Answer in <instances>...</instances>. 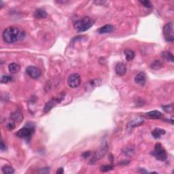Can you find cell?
<instances>
[{
  "label": "cell",
  "instance_id": "26",
  "mask_svg": "<svg viewBox=\"0 0 174 174\" xmlns=\"http://www.w3.org/2000/svg\"><path fill=\"white\" fill-rule=\"evenodd\" d=\"M140 3H142V4L146 8H152V5L150 1H148V0H145V1H140Z\"/></svg>",
  "mask_w": 174,
  "mask_h": 174
},
{
  "label": "cell",
  "instance_id": "8",
  "mask_svg": "<svg viewBox=\"0 0 174 174\" xmlns=\"http://www.w3.org/2000/svg\"><path fill=\"white\" fill-rule=\"evenodd\" d=\"M61 99L60 98H53L51 101L47 102L44 108V112L45 113H47L49 112V111H51V109L53 108L57 103H58L61 101Z\"/></svg>",
  "mask_w": 174,
  "mask_h": 174
},
{
  "label": "cell",
  "instance_id": "20",
  "mask_svg": "<svg viewBox=\"0 0 174 174\" xmlns=\"http://www.w3.org/2000/svg\"><path fill=\"white\" fill-rule=\"evenodd\" d=\"M162 66H163V63L160 60H155V61L152 62L150 67H151L152 69H160L161 67H162Z\"/></svg>",
  "mask_w": 174,
  "mask_h": 174
},
{
  "label": "cell",
  "instance_id": "30",
  "mask_svg": "<svg viewBox=\"0 0 174 174\" xmlns=\"http://www.w3.org/2000/svg\"><path fill=\"white\" fill-rule=\"evenodd\" d=\"M63 172H64L63 169L59 168V169H58V170L57 171V174H62V173H63Z\"/></svg>",
  "mask_w": 174,
  "mask_h": 174
},
{
  "label": "cell",
  "instance_id": "23",
  "mask_svg": "<svg viewBox=\"0 0 174 174\" xmlns=\"http://www.w3.org/2000/svg\"><path fill=\"white\" fill-rule=\"evenodd\" d=\"M113 168H114V167L111 165H104L101 166L100 170H101V171L102 172H107L112 170Z\"/></svg>",
  "mask_w": 174,
  "mask_h": 174
},
{
  "label": "cell",
  "instance_id": "12",
  "mask_svg": "<svg viewBox=\"0 0 174 174\" xmlns=\"http://www.w3.org/2000/svg\"><path fill=\"white\" fill-rule=\"evenodd\" d=\"M114 31V27L111 25H104L101 27L97 29V32L99 34H104V33H111Z\"/></svg>",
  "mask_w": 174,
  "mask_h": 174
},
{
  "label": "cell",
  "instance_id": "29",
  "mask_svg": "<svg viewBox=\"0 0 174 174\" xmlns=\"http://www.w3.org/2000/svg\"><path fill=\"white\" fill-rule=\"evenodd\" d=\"M90 155H91V152H84V153L82 155V157H84V158L89 157Z\"/></svg>",
  "mask_w": 174,
  "mask_h": 174
},
{
  "label": "cell",
  "instance_id": "21",
  "mask_svg": "<svg viewBox=\"0 0 174 174\" xmlns=\"http://www.w3.org/2000/svg\"><path fill=\"white\" fill-rule=\"evenodd\" d=\"M1 170H2L3 173L6 174H12L14 172V169L12 168V167L8 165L3 166L2 169H1Z\"/></svg>",
  "mask_w": 174,
  "mask_h": 174
},
{
  "label": "cell",
  "instance_id": "28",
  "mask_svg": "<svg viewBox=\"0 0 174 174\" xmlns=\"http://www.w3.org/2000/svg\"><path fill=\"white\" fill-rule=\"evenodd\" d=\"M6 150V144H5L3 141L1 139V151H3V150Z\"/></svg>",
  "mask_w": 174,
  "mask_h": 174
},
{
  "label": "cell",
  "instance_id": "17",
  "mask_svg": "<svg viewBox=\"0 0 174 174\" xmlns=\"http://www.w3.org/2000/svg\"><path fill=\"white\" fill-rule=\"evenodd\" d=\"M161 57H162V58L165 59L167 61H168L173 62V55H172L170 52L168 51L163 52V53H161Z\"/></svg>",
  "mask_w": 174,
  "mask_h": 174
},
{
  "label": "cell",
  "instance_id": "1",
  "mask_svg": "<svg viewBox=\"0 0 174 174\" xmlns=\"http://www.w3.org/2000/svg\"><path fill=\"white\" fill-rule=\"evenodd\" d=\"M25 37V31L22 28L18 27H8L2 34L3 41L7 44H13L23 40Z\"/></svg>",
  "mask_w": 174,
  "mask_h": 174
},
{
  "label": "cell",
  "instance_id": "11",
  "mask_svg": "<svg viewBox=\"0 0 174 174\" xmlns=\"http://www.w3.org/2000/svg\"><path fill=\"white\" fill-rule=\"evenodd\" d=\"M10 118L11 120L14 121V122H17V123H20L23 121V113L21 112V111L20 110H17L15 112L12 113L11 115H10Z\"/></svg>",
  "mask_w": 174,
  "mask_h": 174
},
{
  "label": "cell",
  "instance_id": "10",
  "mask_svg": "<svg viewBox=\"0 0 174 174\" xmlns=\"http://www.w3.org/2000/svg\"><path fill=\"white\" fill-rule=\"evenodd\" d=\"M135 82L139 85H144L146 82V75L144 72H139L136 75Z\"/></svg>",
  "mask_w": 174,
  "mask_h": 174
},
{
  "label": "cell",
  "instance_id": "14",
  "mask_svg": "<svg viewBox=\"0 0 174 174\" xmlns=\"http://www.w3.org/2000/svg\"><path fill=\"white\" fill-rule=\"evenodd\" d=\"M165 131L164 129H160V128H157L155 130L152 131V135L153 136L155 139H159L160 138L161 136L165 135Z\"/></svg>",
  "mask_w": 174,
  "mask_h": 174
},
{
  "label": "cell",
  "instance_id": "7",
  "mask_svg": "<svg viewBox=\"0 0 174 174\" xmlns=\"http://www.w3.org/2000/svg\"><path fill=\"white\" fill-rule=\"evenodd\" d=\"M26 73L31 78L37 79L41 76V71L39 68L35 66H29L26 68Z\"/></svg>",
  "mask_w": 174,
  "mask_h": 174
},
{
  "label": "cell",
  "instance_id": "2",
  "mask_svg": "<svg viewBox=\"0 0 174 174\" xmlns=\"http://www.w3.org/2000/svg\"><path fill=\"white\" fill-rule=\"evenodd\" d=\"M93 24H94V21L93 19L89 17H85L76 21L73 24V27L78 33H82L89 30L93 25Z\"/></svg>",
  "mask_w": 174,
  "mask_h": 174
},
{
  "label": "cell",
  "instance_id": "13",
  "mask_svg": "<svg viewBox=\"0 0 174 174\" xmlns=\"http://www.w3.org/2000/svg\"><path fill=\"white\" fill-rule=\"evenodd\" d=\"M34 17L36 18V19H46L47 17L48 14L44 10L42 9H37L33 13Z\"/></svg>",
  "mask_w": 174,
  "mask_h": 174
},
{
  "label": "cell",
  "instance_id": "18",
  "mask_svg": "<svg viewBox=\"0 0 174 174\" xmlns=\"http://www.w3.org/2000/svg\"><path fill=\"white\" fill-rule=\"evenodd\" d=\"M143 123V119H134L131 122H130V123L128 125V127H129L130 129H132L133 127H135L137 126H139V125H141Z\"/></svg>",
  "mask_w": 174,
  "mask_h": 174
},
{
  "label": "cell",
  "instance_id": "25",
  "mask_svg": "<svg viewBox=\"0 0 174 174\" xmlns=\"http://www.w3.org/2000/svg\"><path fill=\"white\" fill-rule=\"evenodd\" d=\"M163 110H164L167 112H171L173 111V103H171V105H164V106H163Z\"/></svg>",
  "mask_w": 174,
  "mask_h": 174
},
{
  "label": "cell",
  "instance_id": "15",
  "mask_svg": "<svg viewBox=\"0 0 174 174\" xmlns=\"http://www.w3.org/2000/svg\"><path fill=\"white\" fill-rule=\"evenodd\" d=\"M21 67L19 64L12 63L8 65V69L11 73H17L20 71Z\"/></svg>",
  "mask_w": 174,
  "mask_h": 174
},
{
  "label": "cell",
  "instance_id": "27",
  "mask_svg": "<svg viewBox=\"0 0 174 174\" xmlns=\"http://www.w3.org/2000/svg\"><path fill=\"white\" fill-rule=\"evenodd\" d=\"M39 173H50V168L48 167H45V168H42L39 171Z\"/></svg>",
  "mask_w": 174,
  "mask_h": 174
},
{
  "label": "cell",
  "instance_id": "19",
  "mask_svg": "<svg viewBox=\"0 0 174 174\" xmlns=\"http://www.w3.org/2000/svg\"><path fill=\"white\" fill-rule=\"evenodd\" d=\"M125 55L126 57V59L127 61H131L134 59L135 56V54L133 51L130 49H127L125 51Z\"/></svg>",
  "mask_w": 174,
  "mask_h": 174
},
{
  "label": "cell",
  "instance_id": "22",
  "mask_svg": "<svg viewBox=\"0 0 174 174\" xmlns=\"http://www.w3.org/2000/svg\"><path fill=\"white\" fill-rule=\"evenodd\" d=\"M13 80L12 76H8V75H3L1 77V82L2 84H7L8 82H12V80Z\"/></svg>",
  "mask_w": 174,
  "mask_h": 174
},
{
  "label": "cell",
  "instance_id": "6",
  "mask_svg": "<svg viewBox=\"0 0 174 174\" xmlns=\"http://www.w3.org/2000/svg\"><path fill=\"white\" fill-rule=\"evenodd\" d=\"M80 82H81V78L78 73H72L68 77L67 84L69 87L72 89L78 87L80 86Z\"/></svg>",
  "mask_w": 174,
  "mask_h": 174
},
{
  "label": "cell",
  "instance_id": "4",
  "mask_svg": "<svg viewBox=\"0 0 174 174\" xmlns=\"http://www.w3.org/2000/svg\"><path fill=\"white\" fill-rule=\"evenodd\" d=\"M152 155L155 156L157 160L161 161H165L167 158V154L166 150L163 148L162 145L160 143H157L155 145V150L152 152Z\"/></svg>",
  "mask_w": 174,
  "mask_h": 174
},
{
  "label": "cell",
  "instance_id": "24",
  "mask_svg": "<svg viewBox=\"0 0 174 174\" xmlns=\"http://www.w3.org/2000/svg\"><path fill=\"white\" fill-rule=\"evenodd\" d=\"M16 124H15V122H14V121H12V120H11L10 122H8V124H7L6 127L7 128H8V130L11 131V130H13V129L15 128L16 127Z\"/></svg>",
  "mask_w": 174,
  "mask_h": 174
},
{
  "label": "cell",
  "instance_id": "16",
  "mask_svg": "<svg viewBox=\"0 0 174 174\" xmlns=\"http://www.w3.org/2000/svg\"><path fill=\"white\" fill-rule=\"evenodd\" d=\"M147 115L150 118H152V119H159V118L162 117V114L159 111L157 110H153L151 111V112H149L147 114Z\"/></svg>",
  "mask_w": 174,
  "mask_h": 174
},
{
  "label": "cell",
  "instance_id": "5",
  "mask_svg": "<svg viewBox=\"0 0 174 174\" xmlns=\"http://www.w3.org/2000/svg\"><path fill=\"white\" fill-rule=\"evenodd\" d=\"M163 34L166 41L169 42H173L174 41L173 36V23L171 22L166 24L163 27Z\"/></svg>",
  "mask_w": 174,
  "mask_h": 174
},
{
  "label": "cell",
  "instance_id": "9",
  "mask_svg": "<svg viewBox=\"0 0 174 174\" xmlns=\"http://www.w3.org/2000/svg\"><path fill=\"white\" fill-rule=\"evenodd\" d=\"M115 71L116 74L120 76H123L125 75L127 72V66L123 63H119L116 65Z\"/></svg>",
  "mask_w": 174,
  "mask_h": 174
},
{
  "label": "cell",
  "instance_id": "3",
  "mask_svg": "<svg viewBox=\"0 0 174 174\" xmlns=\"http://www.w3.org/2000/svg\"><path fill=\"white\" fill-rule=\"evenodd\" d=\"M34 132H35L34 126H33V125H30L29 124H27L17 133V136L29 141L31 138V136L34 133Z\"/></svg>",
  "mask_w": 174,
  "mask_h": 174
}]
</instances>
